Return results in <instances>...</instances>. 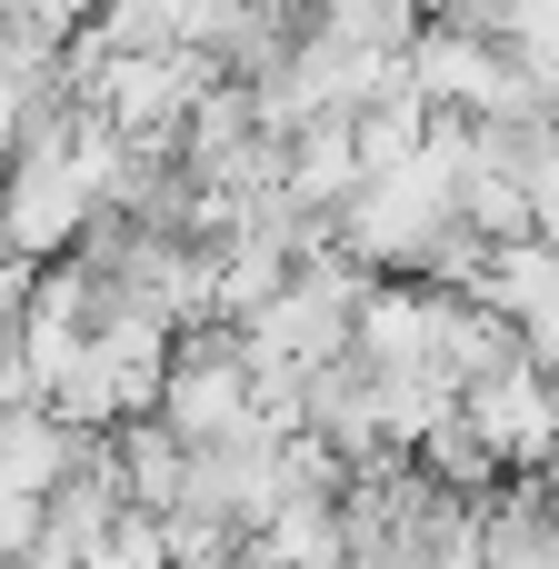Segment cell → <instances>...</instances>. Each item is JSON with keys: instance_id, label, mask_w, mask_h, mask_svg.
Returning <instances> with one entry per match:
<instances>
[{"instance_id": "3957f363", "label": "cell", "mask_w": 559, "mask_h": 569, "mask_svg": "<svg viewBox=\"0 0 559 569\" xmlns=\"http://www.w3.org/2000/svg\"><path fill=\"white\" fill-rule=\"evenodd\" d=\"M110 460H120V490H130V510H140V520H170V510L190 500V450H180L160 420L110 430Z\"/></svg>"}, {"instance_id": "7a4b0ae2", "label": "cell", "mask_w": 559, "mask_h": 569, "mask_svg": "<svg viewBox=\"0 0 559 569\" xmlns=\"http://www.w3.org/2000/svg\"><path fill=\"white\" fill-rule=\"evenodd\" d=\"M80 450H90V440L30 400V410H10V420H0V490H20V500H50V490L80 470Z\"/></svg>"}, {"instance_id": "6da1fadb", "label": "cell", "mask_w": 559, "mask_h": 569, "mask_svg": "<svg viewBox=\"0 0 559 569\" xmlns=\"http://www.w3.org/2000/svg\"><path fill=\"white\" fill-rule=\"evenodd\" d=\"M180 450H230V440H260V370H250V340L230 320H190L170 340V370H160V410H150Z\"/></svg>"}]
</instances>
